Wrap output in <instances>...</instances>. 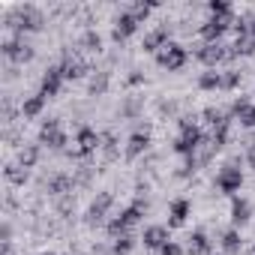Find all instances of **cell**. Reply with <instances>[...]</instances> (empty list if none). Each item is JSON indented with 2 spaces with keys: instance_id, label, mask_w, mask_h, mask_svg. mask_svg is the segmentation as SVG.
I'll return each mask as SVG.
<instances>
[{
  "instance_id": "6da1fadb",
  "label": "cell",
  "mask_w": 255,
  "mask_h": 255,
  "mask_svg": "<svg viewBox=\"0 0 255 255\" xmlns=\"http://www.w3.org/2000/svg\"><path fill=\"white\" fill-rule=\"evenodd\" d=\"M201 144H207V141H204V132L198 129V126H195V123H189V120H183V123H180V138L174 141V150L192 159V156H195V153L201 150Z\"/></svg>"
},
{
  "instance_id": "7a4b0ae2",
  "label": "cell",
  "mask_w": 255,
  "mask_h": 255,
  "mask_svg": "<svg viewBox=\"0 0 255 255\" xmlns=\"http://www.w3.org/2000/svg\"><path fill=\"white\" fill-rule=\"evenodd\" d=\"M141 213H144V204H141V201H135L132 207H126V210H123V213H120L117 219H111L108 231H111L114 237H123L126 231H129V228H132V225H135V222L141 219Z\"/></svg>"
},
{
  "instance_id": "3957f363",
  "label": "cell",
  "mask_w": 255,
  "mask_h": 255,
  "mask_svg": "<svg viewBox=\"0 0 255 255\" xmlns=\"http://www.w3.org/2000/svg\"><path fill=\"white\" fill-rule=\"evenodd\" d=\"M9 24H12L15 30H36V27H42V12L33 9V6H18V9L12 12Z\"/></svg>"
},
{
  "instance_id": "277c9868",
  "label": "cell",
  "mask_w": 255,
  "mask_h": 255,
  "mask_svg": "<svg viewBox=\"0 0 255 255\" xmlns=\"http://www.w3.org/2000/svg\"><path fill=\"white\" fill-rule=\"evenodd\" d=\"M240 183H243V174H240L237 165H225V168H219V174H216V189H219V192L231 195V192L240 189Z\"/></svg>"
},
{
  "instance_id": "5b68a950",
  "label": "cell",
  "mask_w": 255,
  "mask_h": 255,
  "mask_svg": "<svg viewBox=\"0 0 255 255\" xmlns=\"http://www.w3.org/2000/svg\"><path fill=\"white\" fill-rule=\"evenodd\" d=\"M156 60H159V66L162 69H168V72H174V69H180L183 63H186V51L180 48V45H174V42H168L159 54H156Z\"/></svg>"
},
{
  "instance_id": "8992f818",
  "label": "cell",
  "mask_w": 255,
  "mask_h": 255,
  "mask_svg": "<svg viewBox=\"0 0 255 255\" xmlns=\"http://www.w3.org/2000/svg\"><path fill=\"white\" fill-rule=\"evenodd\" d=\"M231 24H234V15H231V18H216V15H213L210 21H204V24H201V30H198V33H201V39H204V42H219V39H222V33H225Z\"/></svg>"
},
{
  "instance_id": "52a82bcc",
  "label": "cell",
  "mask_w": 255,
  "mask_h": 255,
  "mask_svg": "<svg viewBox=\"0 0 255 255\" xmlns=\"http://www.w3.org/2000/svg\"><path fill=\"white\" fill-rule=\"evenodd\" d=\"M228 54H231V51H228L222 42H204V45L195 51V57H198L201 63H207V66H219Z\"/></svg>"
},
{
  "instance_id": "ba28073f",
  "label": "cell",
  "mask_w": 255,
  "mask_h": 255,
  "mask_svg": "<svg viewBox=\"0 0 255 255\" xmlns=\"http://www.w3.org/2000/svg\"><path fill=\"white\" fill-rule=\"evenodd\" d=\"M39 141H42V144H48L51 150H63V144H66V135H63V129H60V123H57V120H48V123H42Z\"/></svg>"
},
{
  "instance_id": "9c48e42d",
  "label": "cell",
  "mask_w": 255,
  "mask_h": 255,
  "mask_svg": "<svg viewBox=\"0 0 255 255\" xmlns=\"http://www.w3.org/2000/svg\"><path fill=\"white\" fill-rule=\"evenodd\" d=\"M75 144H78V153H81V156H90V153H96V150H99L102 138L90 129V126H81L78 135H75Z\"/></svg>"
},
{
  "instance_id": "30bf717a",
  "label": "cell",
  "mask_w": 255,
  "mask_h": 255,
  "mask_svg": "<svg viewBox=\"0 0 255 255\" xmlns=\"http://www.w3.org/2000/svg\"><path fill=\"white\" fill-rule=\"evenodd\" d=\"M114 24H117V27H114V39L120 42V39H129V36L138 30V24H141V21H138L129 9H126V12H120V15H117V21H114Z\"/></svg>"
},
{
  "instance_id": "8fae6325",
  "label": "cell",
  "mask_w": 255,
  "mask_h": 255,
  "mask_svg": "<svg viewBox=\"0 0 255 255\" xmlns=\"http://www.w3.org/2000/svg\"><path fill=\"white\" fill-rule=\"evenodd\" d=\"M63 78H66V75H63V66L48 69V72H45V78H42V90H39V93H42L45 99H48V96H57V93H60V87H63Z\"/></svg>"
},
{
  "instance_id": "7c38bea8",
  "label": "cell",
  "mask_w": 255,
  "mask_h": 255,
  "mask_svg": "<svg viewBox=\"0 0 255 255\" xmlns=\"http://www.w3.org/2000/svg\"><path fill=\"white\" fill-rule=\"evenodd\" d=\"M3 54H6L9 60H30V57H33L30 45H24L21 39H6V42H3Z\"/></svg>"
},
{
  "instance_id": "4fadbf2b",
  "label": "cell",
  "mask_w": 255,
  "mask_h": 255,
  "mask_svg": "<svg viewBox=\"0 0 255 255\" xmlns=\"http://www.w3.org/2000/svg\"><path fill=\"white\" fill-rule=\"evenodd\" d=\"M165 243H171V240H168V228L150 225V228L144 231V246H147V249H162Z\"/></svg>"
},
{
  "instance_id": "5bb4252c",
  "label": "cell",
  "mask_w": 255,
  "mask_h": 255,
  "mask_svg": "<svg viewBox=\"0 0 255 255\" xmlns=\"http://www.w3.org/2000/svg\"><path fill=\"white\" fill-rule=\"evenodd\" d=\"M231 114H234L243 126H255V105H252V102L237 99V102H234V108H231Z\"/></svg>"
},
{
  "instance_id": "9a60e30c",
  "label": "cell",
  "mask_w": 255,
  "mask_h": 255,
  "mask_svg": "<svg viewBox=\"0 0 255 255\" xmlns=\"http://www.w3.org/2000/svg\"><path fill=\"white\" fill-rule=\"evenodd\" d=\"M168 45V27H159V30H150L144 36V51H162Z\"/></svg>"
},
{
  "instance_id": "2e32d148",
  "label": "cell",
  "mask_w": 255,
  "mask_h": 255,
  "mask_svg": "<svg viewBox=\"0 0 255 255\" xmlns=\"http://www.w3.org/2000/svg\"><path fill=\"white\" fill-rule=\"evenodd\" d=\"M147 144H150V135H147V132H135V135L129 138V144H126V156L135 159L138 153H144V150H147Z\"/></svg>"
},
{
  "instance_id": "e0dca14e",
  "label": "cell",
  "mask_w": 255,
  "mask_h": 255,
  "mask_svg": "<svg viewBox=\"0 0 255 255\" xmlns=\"http://www.w3.org/2000/svg\"><path fill=\"white\" fill-rule=\"evenodd\" d=\"M204 123L210 129H225L228 126V114L222 108H204Z\"/></svg>"
},
{
  "instance_id": "ac0fdd59",
  "label": "cell",
  "mask_w": 255,
  "mask_h": 255,
  "mask_svg": "<svg viewBox=\"0 0 255 255\" xmlns=\"http://www.w3.org/2000/svg\"><path fill=\"white\" fill-rule=\"evenodd\" d=\"M186 216H189V201H186V198H177V201L171 204L168 222H171V225H183V222H186Z\"/></svg>"
},
{
  "instance_id": "d6986e66",
  "label": "cell",
  "mask_w": 255,
  "mask_h": 255,
  "mask_svg": "<svg viewBox=\"0 0 255 255\" xmlns=\"http://www.w3.org/2000/svg\"><path fill=\"white\" fill-rule=\"evenodd\" d=\"M108 207H111V195H108V192H102V195L90 204V222H99V219L108 213Z\"/></svg>"
},
{
  "instance_id": "ffe728a7",
  "label": "cell",
  "mask_w": 255,
  "mask_h": 255,
  "mask_svg": "<svg viewBox=\"0 0 255 255\" xmlns=\"http://www.w3.org/2000/svg\"><path fill=\"white\" fill-rule=\"evenodd\" d=\"M189 252H192V255H204V252H210V240H207L204 231H192V234H189Z\"/></svg>"
},
{
  "instance_id": "44dd1931",
  "label": "cell",
  "mask_w": 255,
  "mask_h": 255,
  "mask_svg": "<svg viewBox=\"0 0 255 255\" xmlns=\"http://www.w3.org/2000/svg\"><path fill=\"white\" fill-rule=\"evenodd\" d=\"M231 219H234L237 225L249 222V201H243V198H234V204H231Z\"/></svg>"
},
{
  "instance_id": "7402d4cb",
  "label": "cell",
  "mask_w": 255,
  "mask_h": 255,
  "mask_svg": "<svg viewBox=\"0 0 255 255\" xmlns=\"http://www.w3.org/2000/svg\"><path fill=\"white\" fill-rule=\"evenodd\" d=\"M222 249H225V255H237L240 252V234L237 231H225L222 234Z\"/></svg>"
},
{
  "instance_id": "603a6c76",
  "label": "cell",
  "mask_w": 255,
  "mask_h": 255,
  "mask_svg": "<svg viewBox=\"0 0 255 255\" xmlns=\"http://www.w3.org/2000/svg\"><path fill=\"white\" fill-rule=\"evenodd\" d=\"M42 105H45V96L39 93V96H33V99H27V102L21 105V114H24V117H36V114L42 111Z\"/></svg>"
},
{
  "instance_id": "cb8c5ba5",
  "label": "cell",
  "mask_w": 255,
  "mask_h": 255,
  "mask_svg": "<svg viewBox=\"0 0 255 255\" xmlns=\"http://www.w3.org/2000/svg\"><path fill=\"white\" fill-rule=\"evenodd\" d=\"M198 84H201L204 90H219V87H222V72H204Z\"/></svg>"
},
{
  "instance_id": "d4e9b609",
  "label": "cell",
  "mask_w": 255,
  "mask_h": 255,
  "mask_svg": "<svg viewBox=\"0 0 255 255\" xmlns=\"http://www.w3.org/2000/svg\"><path fill=\"white\" fill-rule=\"evenodd\" d=\"M129 252H132V237L129 234H123V237L114 240V255H129Z\"/></svg>"
},
{
  "instance_id": "484cf974",
  "label": "cell",
  "mask_w": 255,
  "mask_h": 255,
  "mask_svg": "<svg viewBox=\"0 0 255 255\" xmlns=\"http://www.w3.org/2000/svg\"><path fill=\"white\" fill-rule=\"evenodd\" d=\"M69 189H72V180H69V177H54V180H51V192H54V195H63V192H69Z\"/></svg>"
},
{
  "instance_id": "4316f807",
  "label": "cell",
  "mask_w": 255,
  "mask_h": 255,
  "mask_svg": "<svg viewBox=\"0 0 255 255\" xmlns=\"http://www.w3.org/2000/svg\"><path fill=\"white\" fill-rule=\"evenodd\" d=\"M36 162V147H27V150H21V168H30Z\"/></svg>"
},
{
  "instance_id": "83f0119b",
  "label": "cell",
  "mask_w": 255,
  "mask_h": 255,
  "mask_svg": "<svg viewBox=\"0 0 255 255\" xmlns=\"http://www.w3.org/2000/svg\"><path fill=\"white\" fill-rule=\"evenodd\" d=\"M6 177H9L12 183H24V177H27V174H24V171H18V165H9V168H6Z\"/></svg>"
},
{
  "instance_id": "f1b7e54d",
  "label": "cell",
  "mask_w": 255,
  "mask_h": 255,
  "mask_svg": "<svg viewBox=\"0 0 255 255\" xmlns=\"http://www.w3.org/2000/svg\"><path fill=\"white\" fill-rule=\"evenodd\" d=\"M84 45H87V48H90V51H96V48H99V45H102V39H99V33H93V30H90V33H87V36H84Z\"/></svg>"
},
{
  "instance_id": "f546056e",
  "label": "cell",
  "mask_w": 255,
  "mask_h": 255,
  "mask_svg": "<svg viewBox=\"0 0 255 255\" xmlns=\"http://www.w3.org/2000/svg\"><path fill=\"white\" fill-rule=\"evenodd\" d=\"M237 81H240V78H237V72H225V75H222V87H225V90L237 87Z\"/></svg>"
},
{
  "instance_id": "4dcf8cb0",
  "label": "cell",
  "mask_w": 255,
  "mask_h": 255,
  "mask_svg": "<svg viewBox=\"0 0 255 255\" xmlns=\"http://www.w3.org/2000/svg\"><path fill=\"white\" fill-rule=\"evenodd\" d=\"M159 255H180V246H177V243H165V246L159 249Z\"/></svg>"
},
{
  "instance_id": "1f68e13d",
  "label": "cell",
  "mask_w": 255,
  "mask_h": 255,
  "mask_svg": "<svg viewBox=\"0 0 255 255\" xmlns=\"http://www.w3.org/2000/svg\"><path fill=\"white\" fill-rule=\"evenodd\" d=\"M42 255H54V252H42Z\"/></svg>"
}]
</instances>
